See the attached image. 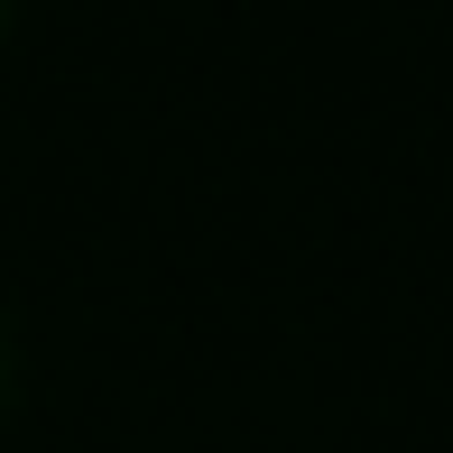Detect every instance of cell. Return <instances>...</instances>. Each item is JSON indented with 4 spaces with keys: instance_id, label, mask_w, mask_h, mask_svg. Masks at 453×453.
<instances>
[]
</instances>
